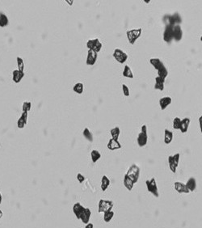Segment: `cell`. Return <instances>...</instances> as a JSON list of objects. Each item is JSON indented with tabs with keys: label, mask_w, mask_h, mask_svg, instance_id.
Returning a JSON list of instances; mask_svg holds the SVG:
<instances>
[{
	"label": "cell",
	"mask_w": 202,
	"mask_h": 228,
	"mask_svg": "<svg viewBox=\"0 0 202 228\" xmlns=\"http://www.w3.org/2000/svg\"><path fill=\"white\" fill-rule=\"evenodd\" d=\"M199 124H200V132L202 133V115L199 117Z\"/></svg>",
	"instance_id": "42"
},
{
	"label": "cell",
	"mask_w": 202,
	"mask_h": 228,
	"mask_svg": "<svg viewBox=\"0 0 202 228\" xmlns=\"http://www.w3.org/2000/svg\"><path fill=\"white\" fill-rule=\"evenodd\" d=\"M3 211H2V210H0V218H3Z\"/></svg>",
	"instance_id": "45"
},
{
	"label": "cell",
	"mask_w": 202,
	"mask_h": 228,
	"mask_svg": "<svg viewBox=\"0 0 202 228\" xmlns=\"http://www.w3.org/2000/svg\"><path fill=\"white\" fill-rule=\"evenodd\" d=\"M141 132L144 133V134H147V126L145 125H143L142 126V129H141Z\"/></svg>",
	"instance_id": "41"
},
{
	"label": "cell",
	"mask_w": 202,
	"mask_h": 228,
	"mask_svg": "<svg viewBox=\"0 0 202 228\" xmlns=\"http://www.w3.org/2000/svg\"><path fill=\"white\" fill-rule=\"evenodd\" d=\"M181 119L179 117H175L173 120V128L175 130H179L180 128Z\"/></svg>",
	"instance_id": "37"
},
{
	"label": "cell",
	"mask_w": 202,
	"mask_h": 228,
	"mask_svg": "<svg viewBox=\"0 0 202 228\" xmlns=\"http://www.w3.org/2000/svg\"><path fill=\"white\" fill-rule=\"evenodd\" d=\"M142 32V28L132 29V30H129V31L126 32V36H127L128 41L130 42V44H134L136 41L141 36Z\"/></svg>",
	"instance_id": "2"
},
{
	"label": "cell",
	"mask_w": 202,
	"mask_h": 228,
	"mask_svg": "<svg viewBox=\"0 0 202 228\" xmlns=\"http://www.w3.org/2000/svg\"><path fill=\"white\" fill-rule=\"evenodd\" d=\"M173 25L166 24L164 32H163V40L167 43H171L173 40Z\"/></svg>",
	"instance_id": "6"
},
{
	"label": "cell",
	"mask_w": 202,
	"mask_h": 228,
	"mask_svg": "<svg viewBox=\"0 0 202 228\" xmlns=\"http://www.w3.org/2000/svg\"><path fill=\"white\" fill-rule=\"evenodd\" d=\"M185 184L190 192H194L197 189V180L195 179L194 177H191V178H189Z\"/></svg>",
	"instance_id": "19"
},
{
	"label": "cell",
	"mask_w": 202,
	"mask_h": 228,
	"mask_svg": "<svg viewBox=\"0 0 202 228\" xmlns=\"http://www.w3.org/2000/svg\"><path fill=\"white\" fill-rule=\"evenodd\" d=\"M168 163H169V168L171 170L172 172H176V168H177V167H176V163L174 162L173 159V156H168Z\"/></svg>",
	"instance_id": "34"
},
{
	"label": "cell",
	"mask_w": 202,
	"mask_h": 228,
	"mask_svg": "<svg viewBox=\"0 0 202 228\" xmlns=\"http://www.w3.org/2000/svg\"><path fill=\"white\" fill-rule=\"evenodd\" d=\"M164 19H167V22L166 24H171V25H179V23H181V18L178 13L173 14L171 16H165Z\"/></svg>",
	"instance_id": "8"
},
{
	"label": "cell",
	"mask_w": 202,
	"mask_h": 228,
	"mask_svg": "<svg viewBox=\"0 0 202 228\" xmlns=\"http://www.w3.org/2000/svg\"><path fill=\"white\" fill-rule=\"evenodd\" d=\"M183 37V30L180 25H175L173 28V39L176 42L181 41Z\"/></svg>",
	"instance_id": "11"
},
{
	"label": "cell",
	"mask_w": 202,
	"mask_h": 228,
	"mask_svg": "<svg viewBox=\"0 0 202 228\" xmlns=\"http://www.w3.org/2000/svg\"><path fill=\"white\" fill-rule=\"evenodd\" d=\"M8 24H9V20H8V16L4 13L0 12V27L5 28V27L8 26Z\"/></svg>",
	"instance_id": "25"
},
{
	"label": "cell",
	"mask_w": 202,
	"mask_h": 228,
	"mask_svg": "<svg viewBox=\"0 0 202 228\" xmlns=\"http://www.w3.org/2000/svg\"><path fill=\"white\" fill-rule=\"evenodd\" d=\"M110 134H111L112 137L113 139L118 140V137H119L120 134H121V130H120L119 127H115L110 130Z\"/></svg>",
	"instance_id": "32"
},
{
	"label": "cell",
	"mask_w": 202,
	"mask_h": 228,
	"mask_svg": "<svg viewBox=\"0 0 202 228\" xmlns=\"http://www.w3.org/2000/svg\"><path fill=\"white\" fill-rule=\"evenodd\" d=\"M107 146H108V148H109L110 150H116L121 148V143H119V141L116 140V139H113V138H111V139L109 140Z\"/></svg>",
	"instance_id": "17"
},
{
	"label": "cell",
	"mask_w": 202,
	"mask_h": 228,
	"mask_svg": "<svg viewBox=\"0 0 202 228\" xmlns=\"http://www.w3.org/2000/svg\"><path fill=\"white\" fill-rule=\"evenodd\" d=\"M150 63L151 65L153 66L155 68L156 70H158L160 68H162L163 66H164V64L163 62L161 61L159 58H155V57H153V58H150Z\"/></svg>",
	"instance_id": "22"
},
{
	"label": "cell",
	"mask_w": 202,
	"mask_h": 228,
	"mask_svg": "<svg viewBox=\"0 0 202 228\" xmlns=\"http://www.w3.org/2000/svg\"><path fill=\"white\" fill-rule=\"evenodd\" d=\"M31 108H32L31 102H29V101H24V102H23V106H22L23 112H28L31 110Z\"/></svg>",
	"instance_id": "36"
},
{
	"label": "cell",
	"mask_w": 202,
	"mask_h": 228,
	"mask_svg": "<svg viewBox=\"0 0 202 228\" xmlns=\"http://www.w3.org/2000/svg\"><path fill=\"white\" fill-rule=\"evenodd\" d=\"M145 184L147 187V190L150 193L155 196V197H158L159 193H158V186H157V182H156L155 178H151L150 180H147L145 181Z\"/></svg>",
	"instance_id": "4"
},
{
	"label": "cell",
	"mask_w": 202,
	"mask_h": 228,
	"mask_svg": "<svg viewBox=\"0 0 202 228\" xmlns=\"http://www.w3.org/2000/svg\"><path fill=\"white\" fill-rule=\"evenodd\" d=\"M175 189L179 193H190L188 189L187 188L186 184L179 181L175 182Z\"/></svg>",
	"instance_id": "12"
},
{
	"label": "cell",
	"mask_w": 202,
	"mask_h": 228,
	"mask_svg": "<svg viewBox=\"0 0 202 228\" xmlns=\"http://www.w3.org/2000/svg\"><path fill=\"white\" fill-rule=\"evenodd\" d=\"M164 83H165V79H162L160 77L157 76L155 78V89L159 90V91H163L164 90Z\"/></svg>",
	"instance_id": "21"
},
{
	"label": "cell",
	"mask_w": 202,
	"mask_h": 228,
	"mask_svg": "<svg viewBox=\"0 0 202 228\" xmlns=\"http://www.w3.org/2000/svg\"><path fill=\"white\" fill-rule=\"evenodd\" d=\"M122 91H123V94L125 96H130V88H128V86L126 84H122Z\"/></svg>",
	"instance_id": "38"
},
{
	"label": "cell",
	"mask_w": 202,
	"mask_h": 228,
	"mask_svg": "<svg viewBox=\"0 0 202 228\" xmlns=\"http://www.w3.org/2000/svg\"><path fill=\"white\" fill-rule=\"evenodd\" d=\"M73 90L77 94H82L84 91V85L82 83H75V86L73 87Z\"/></svg>",
	"instance_id": "29"
},
{
	"label": "cell",
	"mask_w": 202,
	"mask_h": 228,
	"mask_svg": "<svg viewBox=\"0 0 202 228\" xmlns=\"http://www.w3.org/2000/svg\"><path fill=\"white\" fill-rule=\"evenodd\" d=\"M85 228H94L93 223H87V225H86Z\"/></svg>",
	"instance_id": "43"
},
{
	"label": "cell",
	"mask_w": 202,
	"mask_h": 228,
	"mask_svg": "<svg viewBox=\"0 0 202 228\" xmlns=\"http://www.w3.org/2000/svg\"><path fill=\"white\" fill-rule=\"evenodd\" d=\"M179 159H180V155H179V153L176 154V155H174V156H173L174 162H175V163H176V167H178V165H179Z\"/></svg>",
	"instance_id": "39"
},
{
	"label": "cell",
	"mask_w": 202,
	"mask_h": 228,
	"mask_svg": "<svg viewBox=\"0 0 202 228\" xmlns=\"http://www.w3.org/2000/svg\"><path fill=\"white\" fill-rule=\"evenodd\" d=\"M148 142V135L147 134L141 132L137 136V144L140 147H143L147 144Z\"/></svg>",
	"instance_id": "14"
},
{
	"label": "cell",
	"mask_w": 202,
	"mask_h": 228,
	"mask_svg": "<svg viewBox=\"0 0 202 228\" xmlns=\"http://www.w3.org/2000/svg\"><path fill=\"white\" fill-rule=\"evenodd\" d=\"M172 102V99L170 97V96H164V97H162V98L159 100V105H160V108L162 110H164L166 109L167 107L171 104Z\"/></svg>",
	"instance_id": "13"
},
{
	"label": "cell",
	"mask_w": 202,
	"mask_h": 228,
	"mask_svg": "<svg viewBox=\"0 0 202 228\" xmlns=\"http://www.w3.org/2000/svg\"><path fill=\"white\" fill-rule=\"evenodd\" d=\"M100 157H101V154L99 152L98 150H91V158L93 163H96V162H97V161L100 159Z\"/></svg>",
	"instance_id": "31"
},
{
	"label": "cell",
	"mask_w": 202,
	"mask_h": 228,
	"mask_svg": "<svg viewBox=\"0 0 202 228\" xmlns=\"http://www.w3.org/2000/svg\"><path fill=\"white\" fill-rule=\"evenodd\" d=\"M24 77V73L21 72L19 70H15L12 72V79L16 83H20L22 79Z\"/></svg>",
	"instance_id": "18"
},
{
	"label": "cell",
	"mask_w": 202,
	"mask_h": 228,
	"mask_svg": "<svg viewBox=\"0 0 202 228\" xmlns=\"http://www.w3.org/2000/svg\"><path fill=\"white\" fill-rule=\"evenodd\" d=\"M2 201H3V197H2V193H0V205L2 204Z\"/></svg>",
	"instance_id": "44"
},
{
	"label": "cell",
	"mask_w": 202,
	"mask_h": 228,
	"mask_svg": "<svg viewBox=\"0 0 202 228\" xmlns=\"http://www.w3.org/2000/svg\"><path fill=\"white\" fill-rule=\"evenodd\" d=\"M113 202L109 200L100 199L98 204L99 213H105L107 211H110L113 207Z\"/></svg>",
	"instance_id": "3"
},
{
	"label": "cell",
	"mask_w": 202,
	"mask_h": 228,
	"mask_svg": "<svg viewBox=\"0 0 202 228\" xmlns=\"http://www.w3.org/2000/svg\"><path fill=\"white\" fill-rule=\"evenodd\" d=\"M167 75H168V70L167 69V67L164 66L162 68H160L159 70H158V77H160L162 79H165L167 77Z\"/></svg>",
	"instance_id": "30"
},
{
	"label": "cell",
	"mask_w": 202,
	"mask_h": 228,
	"mask_svg": "<svg viewBox=\"0 0 202 228\" xmlns=\"http://www.w3.org/2000/svg\"><path fill=\"white\" fill-rule=\"evenodd\" d=\"M126 176L132 180L134 184H136L138 181L139 176H140V168L136 164H133L132 166L130 167V168L128 169L127 173L125 174Z\"/></svg>",
	"instance_id": "1"
},
{
	"label": "cell",
	"mask_w": 202,
	"mask_h": 228,
	"mask_svg": "<svg viewBox=\"0 0 202 228\" xmlns=\"http://www.w3.org/2000/svg\"><path fill=\"white\" fill-rule=\"evenodd\" d=\"M83 137H85L87 140L91 142V143L93 142V135H92V133L90 131V130H89L88 128H85V129L83 130Z\"/></svg>",
	"instance_id": "27"
},
{
	"label": "cell",
	"mask_w": 202,
	"mask_h": 228,
	"mask_svg": "<svg viewBox=\"0 0 202 228\" xmlns=\"http://www.w3.org/2000/svg\"><path fill=\"white\" fill-rule=\"evenodd\" d=\"M97 57H98V54L96 53L93 50H91V49H88L87 53V60H86V63L87 66H91L95 65V63L96 62V60H97Z\"/></svg>",
	"instance_id": "9"
},
{
	"label": "cell",
	"mask_w": 202,
	"mask_h": 228,
	"mask_svg": "<svg viewBox=\"0 0 202 228\" xmlns=\"http://www.w3.org/2000/svg\"><path fill=\"white\" fill-rule=\"evenodd\" d=\"M84 210H85V207L83 206L79 202H76L75 205H73V212L75 214V217L78 219H80L81 215L83 213Z\"/></svg>",
	"instance_id": "10"
},
{
	"label": "cell",
	"mask_w": 202,
	"mask_h": 228,
	"mask_svg": "<svg viewBox=\"0 0 202 228\" xmlns=\"http://www.w3.org/2000/svg\"><path fill=\"white\" fill-rule=\"evenodd\" d=\"M123 183H124V185L125 186V188H126L129 191H131L133 189V187L134 185V183H133L126 175L124 176V180H123Z\"/></svg>",
	"instance_id": "26"
},
{
	"label": "cell",
	"mask_w": 202,
	"mask_h": 228,
	"mask_svg": "<svg viewBox=\"0 0 202 228\" xmlns=\"http://www.w3.org/2000/svg\"><path fill=\"white\" fill-rule=\"evenodd\" d=\"M164 143L166 144H170L173 139V133L168 130L167 129L164 130Z\"/></svg>",
	"instance_id": "23"
},
{
	"label": "cell",
	"mask_w": 202,
	"mask_h": 228,
	"mask_svg": "<svg viewBox=\"0 0 202 228\" xmlns=\"http://www.w3.org/2000/svg\"><path fill=\"white\" fill-rule=\"evenodd\" d=\"M110 185V180L107 176H104L101 179V189L103 191H106Z\"/></svg>",
	"instance_id": "24"
},
{
	"label": "cell",
	"mask_w": 202,
	"mask_h": 228,
	"mask_svg": "<svg viewBox=\"0 0 202 228\" xmlns=\"http://www.w3.org/2000/svg\"><path fill=\"white\" fill-rule=\"evenodd\" d=\"M200 42H202V36H200Z\"/></svg>",
	"instance_id": "48"
},
{
	"label": "cell",
	"mask_w": 202,
	"mask_h": 228,
	"mask_svg": "<svg viewBox=\"0 0 202 228\" xmlns=\"http://www.w3.org/2000/svg\"><path fill=\"white\" fill-rule=\"evenodd\" d=\"M190 122L191 120L188 117H185L183 120H181V123H180V128L179 130L182 133H186L188 130L189 125H190Z\"/></svg>",
	"instance_id": "20"
},
{
	"label": "cell",
	"mask_w": 202,
	"mask_h": 228,
	"mask_svg": "<svg viewBox=\"0 0 202 228\" xmlns=\"http://www.w3.org/2000/svg\"><path fill=\"white\" fill-rule=\"evenodd\" d=\"M123 76L126 77V78L133 79V74L132 72V70H131V68L128 65L124 66V70H123Z\"/></svg>",
	"instance_id": "28"
},
{
	"label": "cell",
	"mask_w": 202,
	"mask_h": 228,
	"mask_svg": "<svg viewBox=\"0 0 202 228\" xmlns=\"http://www.w3.org/2000/svg\"><path fill=\"white\" fill-rule=\"evenodd\" d=\"M150 0H149V1H148V0H145V3H150Z\"/></svg>",
	"instance_id": "47"
},
{
	"label": "cell",
	"mask_w": 202,
	"mask_h": 228,
	"mask_svg": "<svg viewBox=\"0 0 202 228\" xmlns=\"http://www.w3.org/2000/svg\"><path fill=\"white\" fill-rule=\"evenodd\" d=\"M16 60H17V65H18V70L21 72H23V70H24V62H23V60L22 57H16Z\"/></svg>",
	"instance_id": "35"
},
{
	"label": "cell",
	"mask_w": 202,
	"mask_h": 228,
	"mask_svg": "<svg viewBox=\"0 0 202 228\" xmlns=\"http://www.w3.org/2000/svg\"><path fill=\"white\" fill-rule=\"evenodd\" d=\"M27 122H28V112H23L17 122V126L19 129H23L27 125Z\"/></svg>",
	"instance_id": "15"
},
{
	"label": "cell",
	"mask_w": 202,
	"mask_h": 228,
	"mask_svg": "<svg viewBox=\"0 0 202 228\" xmlns=\"http://www.w3.org/2000/svg\"><path fill=\"white\" fill-rule=\"evenodd\" d=\"M77 180H78V181L81 184V183H83V182L85 180V177H84V176L82 175L81 173H78V175H77Z\"/></svg>",
	"instance_id": "40"
},
{
	"label": "cell",
	"mask_w": 202,
	"mask_h": 228,
	"mask_svg": "<svg viewBox=\"0 0 202 228\" xmlns=\"http://www.w3.org/2000/svg\"><path fill=\"white\" fill-rule=\"evenodd\" d=\"M113 57L119 63H124L128 59V54L123 50L120 49H116L113 52Z\"/></svg>",
	"instance_id": "7"
},
{
	"label": "cell",
	"mask_w": 202,
	"mask_h": 228,
	"mask_svg": "<svg viewBox=\"0 0 202 228\" xmlns=\"http://www.w3.org/2000/svg\"><path fill=\"white\" fill-rule=\"evenodd\" d=\"M91 216V211L89 208H85V210L83 211L80 217V220L85 224H87L90 222V218Z\"/></svg>",
	"instance_id": "16"
},
{
	"label": "cell",
	"mask_w": 202,
	"mask_h": 228,
	"mask_svg": "<svg viewBox=\"0 0 202 228\" xmlns=\"http://www.w3.org/2000/svg\"><path fill=\"white\" fill-rule=\"evenodd\" d=\"M102 46H103L102 43L99 42V40L98 38L88 40L87 42V47L88 48V49L93 50V51H95L97 54L100 51L101 49H102Z\"/></svg>",
	"instance_id": "5"
},
{
	"label": "cell",
	"mask_w": 202,
	"mask_h": 228,
	"mask_svg": "<svg viewBox=\"0 0 202 228\" xmlns=\"http://www.w3.org/2000/svg\"><path fill=\"white\" fill-rule=\"evenodd\" d=\"M66 2H67V3H69V4H70V5H72V4H73V2H74V1H68V0H67V1H66Z\"/></svg>",
	"instance_id": "46"
},
{
	"label": "cell",
	"mask_w": 202,
	"mask_h": 228,
	"mask_svg": "<svg viewBox=\"0 0 202 228\" xmlns=\"http://www.w3.org/2000/svg\"><path fill=\"white\" fill-rule=\"evenodd\" d=\"M114 216V212L112 210L110 211H107V212L104 213V220L105 223H109L110 221L112 219Z\"/></svg>",
	"instance_id": "33"
}]
</instances>
